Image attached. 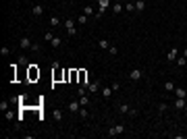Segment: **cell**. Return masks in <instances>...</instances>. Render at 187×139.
Instances as JSON below:
<instances>
[{"instance_id":"20","label":"cell","mask_w":187,"mask_h":139,"mask_svg":"<svg viewBox=\"0 0 187 139\" xmlns=\"http://www.w3.org/2000/svg\"><path fill=\"white\" fill-rule=\"evenodd\" d=\"M83 15H87V17H93V15H96V11H93V8H91V6L87 4V6L83 8Z\"/></svg>"},{"instance_id":"18","label":"cell","mask_w":187,"mask_h":139,"mask_svg":"<svg viewBox=\"0 0 187 139\" xmlns=\"http://www.w3.org/2000/svg\"><path fill=\"white\" fill-rule=\"evenodd\" d=\"M129 110H131L129 104H121V106H119V112H121V114H129Z\"/></svg>"},{"instance_id":"14","label":"cell","mask_w":187,"mask_h":139,"mask_svg":"<svg viewBox=\"0 0 187 139\" xmlns=\"http://www.w3.org/2000/svg\"><path fill=\"white\" fill-rule=\"evenodd\" d=\"M35 77H40V71L33 64H29V79H35Z\"/></svg>"},{"instance_id":"25","label":"cell","mask_w":187,"mask_h":139,"mask_svg":"<svg viewBox=\"0 0 187 139\" xmlns=\"http://www.w3.org/2000/svg\"><path fill=\"white\" fill-rule=\"evenodd\" d=\"M121 11H123V6H121V2H114V4H112V13H114V15H119Z\"/></svg>"},{"instance_id":"19","label":"cell","mask_w":187,"mask_h":139,"mask_svg":"<svg viewBox=\"0 0 187 139\" xmlns=\"http://www.w3.org/2000/svg\"><path fill=\"white\" fill-rule=\"evenodd\" d=\"M52 116H54V121H58V123H60V121H62V112H60L58 108H54V112H52Z\"/></svg>"},{"instance_id":"23","label":"cell","mask_w":187,"mask_h":139,"mask_svg":"<svg viewBox=\"0 0 187 139\" xmlns=\"http://www.w3.org/2000/svg\"><path fill=\"white\" fill-rule=\"evenodd\" d=\"M175 87H177V83H173V81L164 83V91H175Z\"/></svg>"},{"instance_id":"22","label":"cell","mask_w":187,"mask_h":139,"mask_svg":"<svg viewBox=\"0 0 187 139\" xmlns=\"http://www.w3.org/2000/svg\"><path fill=\"white\" fill-rule=\"evenodd\" d=\"M175 62H177V66H185V62H187V58H185V56L181 54V56H177V60H175Z\"/></svg>"},{"instance_id":"8","label":"cell","mask_w":187,"mask_h":139,"mask_svg":"<svg viewBox=\"0 0 187 139\" xmlns=\"http://www.w3.org/2000/svg\"><path fill=\"white\" fill-rule=\"evenodd\" d=\"M31 15H33V17H42V15H44V6H42V4H33V6H31Z\"/></svg>"},{"instance_id":"29","label":"cell","mask_w":187,"mask_h":139,"mask_svg":"<svg viewBox=\"0 0 187 139\" xmlns=\"http://www.w3.org/2000/svg\"><path fill=\"white\" fill-rule=\"evenodd\" d=\"M0 110H2V112L8 110V102H6V100H4V102H0Z\"/></svg>"},{"instance_id":"1","label":"cell","mask_w":187,"mask_h":139,"mask_svg":"<svg viewBox=\"0 0 187 139\" xmlns=\"http://www.w3.org/2000/svg\"><path fill=\"white\" fill-rule=\"evenodd\" d=\"M64 29H67V33L71 35V37L79 35V31H77V21H75V19H67V21H64Z\"/></svg>"},{"instance_id":"35","label":"cell","mask_w":187,"mask_h":139,"mask_svg":"<svg viewBox=\"0 0 187 139\" xmlns=\"http://www.w3.org/2000/svg\"><path fill=\"white\" fill-rule=\"evenodd\" d=\"M112 2H119V0H112Z\"/></svg>"},{"instance_id":"10","label":"cell","mask_w":187,"mask_h":139,"mask_svg":"<svg viewBox=\"0 0 187 139\" xmlns=\"http://www.w3.org/2000/svg\"><path fill=\"white\" fill-rule=\"evenodd\" d=\"M87 89H89V94H98V91L102 89V85H100L98 81H93V83H89V85H87Z\"/></svg>"},{"instance_id":"27","label":"cell","mask_w":187,"mask_h":139,"mask_svg":"<svg viewBox=\"0 0 187 139\" xmlns=\"http://www.w3.org/2000/svg\"><path fill=\"white\" fill-rule=\"evenodd\" d=\"M0 54H2V56H8V54H11V48H8V46H2V48H0Z\"/></svg>"},{"instance_id":"5","label":"cell","mask_w":187,"mask_h":139,"mask_svg":"<svg viewBox=\"0 0 187 139\" xmlns=\"http://www.w3.org/2000/svg\"><path fill=\"white\" fill-rule=\"evenodd\" d=\"M100 91H102V96H104V100H110V98H112V94H114V89H112V85H104V87H102Z\"/></svg>"},{"instance_id":"37","label":"cell","mask_w":187,"mask_h":139,"mask_svg":"<svg viewBox=\"0 0 187 139\" xmlns=\"http://www.w3.org/2000/svg\"><path fill=\"white\" fill-rule=\"evenodd\" d=\"M185 40H187V35H185Z\"/></svg>"},{"instance_id":"34","label":"cell","mask_w":187,"mask_h":139,"mask_svg":"<svg viewBox=\"0 0 187 139\" xmlns=\"http://www.w3.org/2000/svg\"><path fill=\"white\" fill-rule=\"evenodd\" d=\"M183 110H185V112H187V104H185V108H183Z\"/></svg>"},{"instance_id":"7","label":"cell","mask_w":187,"mask_h":139,"mask_svg":"<svg viewBox=\"0 0 187 139\" xmlns=\"http://www.w3.org/2000/svg\"><path fill=\"white\" fill-rule=\"evenodd\" d=\"M81 110V104H79V100L77 102H69V112H71V114H77Z\"/></svg>"},{"instance_id":"3","label":"cell","mask_w":187,"mask_h":139,"mask_svg":"<svg viewBox=\"0 0 187 139\" xmlns=\"http://www.w3.org/2000/svg\"><path fill=\"white\" fill-rule=\"evenodd\" d=\"M19 48H21V50H31V48H33V42H31L29 37H21V40H19Z\"/></svg>"},{"instance_id":"31","label":"cell","mask_w":187,"mask_h":139,"mask_svg":"<svg viewBox=\"0 0 187 139\" xmlns=\"http://www.w3.org/2000/svg\"><path fill=\"white\" fill-rule=\"evenodd\" d=\"M52 37H54V35H52V33H44V40H46V42H48V44H50V42H52Z\"/></svg>"},{"instance_id":"32","label":"cell","mask_w":187,"mask_h":139,"mask_svg":"<svg viewBox=\"0 0 187 139\" xmlns=\"http://www.w3.org/2000/svg\"><path fill=\"white\" fill-rule=\"evenodd\" d=\"M13 116H15V114H13V112H11V110H6V114H4V119H8V121H11V119H13Z\"/></svg>"},{"instance_id":"9","label":"cell","mask_w":187,"mask_h":139,"mask_svg":"<svg viewBox=\"0 0 187 139\" xmlns=\"http://www.w3.org/2000/svg\"><path fill=\"white\" fill-rule=\"evenodd\" d=\"M175 98H185V100H187V89L177 85V87H175Z\"/></svg>"},{"instance_id":"30","label":"cell","mask_w":187,"mask_h":139,"mask_svg":"<svg viewBox=\"0 0 187 139\" xmlns=\"http://www.w3.org/2000/svg\"><path fill=\"white\" fill-rule=\"evenodd\" d=\"M158 110H160V112H164V110H169V104H164V102H162V104H158Z\"/></svg>"},{"instance_id":"6","label":"cell","mask_w":187,"mask_h":139,"mask_svg":"<svg viewBox=\"0 0 187 139\" xmlns=\"http://www.w3.org/2000/svg\"><path fill=\"white\" fill-rule=\"evenodd\" d=\"M177 56H179V48H171V50L166 52V60H169V62H175Z\"/></svg>"},{"instance_id":"2","label":"cell","mask_w":187,"mask_h":139,"mask_svg":"<svg viewBox=\"0 0 187 139\" xmlns=\"http://www.w3.org/2000/svg\"><path fill=\"white\" fill-rule=\"evenodd\" d=\"M121 133H125V127L123 125H112L106 131V137H114V135H121Z\"/></svg>"},{"instance_id":"13","label":"cell","mask_w":187,"mask_h":139,"mask_svg":"<svg viewBox=\"0 0 187 139\" xmlns=\"http://www.w3.org/2000/svg\"><path fill=\"white\" fill-rule=\"evenodd\" d=\"M135 11L137 13H144L146 11V0H137V2H135Z\"/></svg>"},{"instance_id":"16","label":"cell","mask_w":187,"mask_h":139,"mask_svg":"<svg viewBox=\"0 0 187 139\" xmlns=\"http://www.w3.org/2000/svg\"><path fill=\"white\" fill-rule=\"evenodd\" d=\"M75 21H77V25H81V27H83L85 23H87V15H79V17L75 19Z\"/></svg>"},{"instance_id":"21","label":"cell","mask_w":187,"mask_h":139,"mask_svg":"<svg viewBox=\"0 0 187 139\" xmlns=\"http://www.w3.org/2000/svg\"><path fill=\"white\" fill-rule=\"evenodd\" d=\"M125 11L127 13H135V2H125Z\"/></svg>"},{"instance_id":"28","label":"cell","mask_w":187,"mask_h":139,"mask_svg":"<svg viewBox=\"0 0 187 139\" xmlns=\"http://www.w3.org/2000/svg\"><path fill=\"white\" fill-rule=\"evenodd\" d=\"M106 52H108V54H112V56H114V54H119V48H116V46H112V44H110V48H108V50H106Z\"/></svg>"},{"instance_id":"24","label":"cell","mask_w":187,"mask_h":139,"mask_svg":"<svg viewBox=\"0 0 187 139\" xmlns=\"http://www.w3.org/2000/svg\"><path fill=\"white\" fill-rule=\"evenodd\" d=\"M79 104L87 108V104H89V100H87V94H83V96H79Z\"/></svg>"},{"instance_id":"11","label":"cell","mask_w":187,"mask_h":139,"mask_svg":"<svg viewBox=\"0 0 187 139\" xmlns=\"http://www.w3.org/2000/svg\"><path fill=\"white\" fill-rule=\"evenodd\" d=\"M185 104H187V102H185V98H175V102H173V106H175L177 110H183V108H185Z\"/></svg>"},{"instance_id":"36","label":"cell","mask_w":187,"mask_h":139,"mask_svg":"<svg viewBox=\"0 0 187 139\" xmlns=\"http://www.w3.org/2000/svg\"><path fill=\"white\" fill-rule=\"evenodd\" d=\"M123 2H129V0H123Z\"/></svg>"},{"instance_id":"26","label":"cell","mask_w":187,"mask_h":139,"mask_svg":"<svg viewBox=\"0 0 187 139\" xmlns=\"http://www.w3.org/2000/svg\"><path fill=\"white\" fill-rule=\"evenodd\" d=\"M50 25H52V27H58V25H60V19H58V17H50Z\"/></svg>"},{"instance_id":"4","label":"cell","mask_w":187,"mask_h":139,"mask_svg":"<svg viewBox=\"0 0 187 139\" xmlns=\"http://www.w3.org/2000/svg\"><path fill=\"white\" fill-rule=\"evenodd\" d=\"M129 79H131V81L144 79V71H142V68H133V71H129Z\"/></svg>"},{"instance_id":"15","label":"cell","mask_w":187,"mask_h":139,"mask_svg":"<svg viewBox=\"0 0 187 139\" xmlns=\"http://www.w3.org/2000/svg\"><path fill=\"white\" fill-rule=\"evenodd\" d=\"M98 46H100L102 50H108V48H110V42H108V40H98Z\"/></svg>"},{"instance_id":"17","label":"cell","mask_w":187,"mask_h":139,"mask_svg":"<svg viewBox=\"0 0 187 139\" xmlns=\"http://www.w3.org/2000/svg\"><path fill=\"white\" fill-rule=\"evenodd\" d=\"M52 77H54V81H60V68H58L56 62H54V73H52Z\"/></svg>"},{"instance_id":"33","label":"cell","mask_w":187,"mask_h":139,"mask_svg":"<svg viewBox=\"0 0 187 139\" xmlns=\"http://www.w3.org/2000/svg\"><path fill=\"white\" fill-rule=\"evenodd\" d=\"M183 56H185V58H187V50H183Z\"/></svg>"},{"instance_id":"12","label":"cell","mask_w":187,"mask_h":139,"mask_svg":"<svg viewBox=\"0 0 187 139\" xmlns=\"http://www.w3.org/2000/svg\"><path fill=\"white\" fill-rule=\"evenodd\" d=\"M50 46L56 50V48H60V46H62V40H60L58 35H54V37H52V42H50Z\"/></svg>"}]
</instances>
